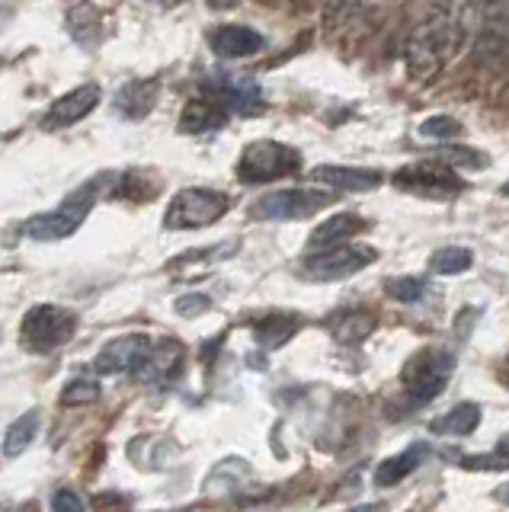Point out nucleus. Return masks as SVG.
Here are the masks:
<instances>
[{
	"mask_svg": "<svg viewBox=\"0 0 509 512\" xmlns=\"http://www.w3.org/2000/svg\"><path fill=\"white\" fill-rule=\"evenodd\" d=\"M455 375V356L445 349H420L407 359L401 368V391H404V404L401 416H410V410H420L445 391V384Z\"/></svg>",
	"mask_w": 509,
	"mask_h": 512,
	"instance_id": "1",
	"label": "nucleus"
},
{
	"mask_svg": "<svg viewBox=\"0 0 509 512\" xmlns=\"http://www.w3.org/2000/svg\"><path fill=\"white\" fill-rule=\"evenodd\" d=\"M301 167V154L289 144L279 141H253L244 148L241 160H237V176L247 186H260V183H273L289 176Z\"/></svg>",
	"mask_w": 509,
	"mask_h": 512,
	"instance_id": "2",
	"label": "nucleus"
},
{
	"mask_svg": "<svg viewBox=\"0 0 509 512\" xmlns=\"http://www.w3.org/2000/svg\"><path fill=\"white\" fill-rule=\"evenodd\" d=\"M228 196L218 189H183L177 199L170 202L164 224L170 231H196L209 228V224L221 221L228 215Z\"/></svg>",
	"mask_w": 509,
	"mask_h": 512,
	"instance_id": "3",
	"label": "nucleus"
},
{
	"mask_svg": "<svg viewBox=\"0 0 509 512\" xmlns=\"http://www.w3.org/2000/svg\"><path fill=\"white\" fill-rule=\"evenodd\" d=\"M93 202H97V186L77 189V192H71V196L55 208V212L29 218L23 224V234L33 237V240H65V237H71L87 221Z\"/></svg>",
	"mask_w": 509,
	"mask_h": 512,
	"instance_id": "4",
	"label": "nucleus"
},
{
	"mask_svg": "<svg viewBox=\"0 0 509 512\" xmlns=\"http://www.w3.org/2000/svg\"><path fill=\"white\" fill-rule=\"evenodd\" d=\"M77 330V317L68 308H55V304H36L23 317V346L29 352H52L58 346H65Z\"/></svg>",
	"mask_w": 509,
	"mask_h": 512,
	"instance_id": "5",
	"label": "nucleus"
},
{
	"mask_svg": "<svg viewBox=\"0 0 509 512\" xmlns=\"http://www.w3.org/2000/svg\"><path fill=\"white\" fill-rule=\"evenodd\" d=\"M394 186L404 192H413V196H423V199H455L465 192L461 176L436 157L401 167L394 173Z\"/></svg>",
	"mask_w": 509,
	"mask_h": 512,
	"instance_id": "6",
	"label": "nucleus"
},
{
	"mask_svg": "<svg viewBox=\"0 0 509 512\" xmlns=\"http://www.w3.org/2000/svg\"><path fill=\"white\" fill-rule=\"evenodd\" d=\"M333 202V192L327 189H279L266 192L263 199L250 205V218L257 221H298L314 212H321L324 205Z\"/></svg>",
	"mask_w": 509,
	"mask_h": 512,
	"instance_id": "7",
	"label": "nucleus"
},
{
	"mask_svg": "<svg viewBox=\"0 0 509 512\" xmlns=\"http://www.w3.org/2000/svg\"><path fill=\"white\" fill-rule=\"evenodd\" d=\"M375 250L372 247H353V244H337V247H324V253H314L305 260L301 272L314 282H333V279H349L362 272L369 263H375Z\"/></svg>",
	"mask_w": 509,
	"mask_h": 512,
	"instance_id": "8",
	"label": "nucleus"
},
{
	"mask_svg": "<svg viewBox=\"0 0 509 512\" xmlns=\"http://www.w3.org/2000/svg\"><path fill=\"white\" fill-rule=\"evenodd\" d=\"M186 362V349L177 340H161V346H148V352L135 362V378L151 388H167L170 381H177Z\"/></svg>",
	"mask_w": 509,
	"mask_h": 512,
	"instance_id": "9",
	"label": "nucleus"
},
{
	"mask_svg": "<svg viewBox=\"0 0 509 512\" xmlns=\"http://www.w3.org/2000/svg\"><path fill=\"white\" fill-rule=\"evenodd\" d=\"M205 90L215 93L225 106L244 112V116H257V112L266 109L263 90H260L257 80H250V77H231V74L209 77L205 80Z\"/></svg>",
	"mask_w": 509,
	"mask_h": 512,
	"instance_id": "10",
	"label": "nucleus"
},
{
	"mask_svg": "<svg viewBox=\"0 0 509 512\" xmlns=\"http://www.w3.org/2000/svg\"><path fill=\"white\" fill-rule=\"evenodd\" d=\"M148 336L145 333H132V336H119V340L106 343L97 359H93V368H97L100 375H119L125 368H132L141 356L148 352Z\"/></svg>",
	"mask_w": 509,
	"mask_h": 512,
	"instance_id": "11",
	"label": "nucleus"
},
{
	"mask_svg": "<svg viewBox=\"0 0 509 512\" xmlns=\"http://www.w3.org/2000/svg\"><path fill=\"white\" fill-rule=\"evenodd\" d=\"M97 103H100V87L97 84L77 87L68 96H61V100L52 103L49 116H45V128H68L74 122H81L84 116H90Z\"/></svg>",
	"mask_w": 509,
	"mask_h": 512,
	"instance_id": "12",
	"label": "nucleus"
},
{
	"mask_svg": "<svg viewBox=\"0 0 509 512\" xmlns=\"http://www.w3.org/2000/svg\"><path fill=\"white\" fill-rule=\"evenodd\" d=\"M314 183H324L333 189H349V192H372L381 186V173L372 167H314L311 170Z\"/></svg>",
	"mask_w": 509,
	"mask_h": 512,
	"instance_id": "13",
	"label": "nucleus"
},
{
	"mask_svg": "<svg viewBox=\"0 0 509 512\" xmlns=\"http://www.w3.org/2000/svg\"><path fill=\"white\" fill-rule=\"evenodd\" d=\"M209 45L221 58H250V55H257L266 42L260 32L250 26H218L209 36Z\"/></svg>",
	"mask_w": 509,
	"mask_h": 512,
	"instance_id": "14",
	"label": "nucleus"
},
{
	"mask_svg": "<svg viewBox=\"0 0 509 512\" xmlns=\"http://www.w3.org/2000/svg\"><path fill=\"white\" fill-rule=\"evenodd\" d=\"M157 96H161V84H157V80H132V84H125L119 90L116 109L125 119H145L154 109Z\"/></svg>",
	"mask_w": 509,
	"mask_h": 512,
	"instance_id": "15",
	"label": "nucleus"
},
{
	"mask_svg": "<svg viewBox=\"0 0 509 512\" xmlns=\"http://www.w3.org/2000/svg\"><path fill=\"white\" fill-rule=\"evenodd\" d=\"M426 455H429V448L423 445V442H417V445H410L407 452H401V455H394V458H385L375 468V484L378 487H394V484H401L404 477H410L413 471L420 468V464L426 461Z\"/></svg>",
	"mask_w": 509,
	"mask_h": 512,
	"instance_id": "16",
	"label": "nucleus"
},
{
	"mask_svg": "<svg viewBox=\"0 0 509 512\" xmlns=\"http://www.w3.org/2000/svg\"><path fill=\"white\" fill-rule=\"evenodd\" d=\"M301 320L298 314H289V311H273L266 314L263 320H257V327H253V336H257V343L266 346V349H279L282 343H289L292 336L301 330Z\"/></svg>",
	"mask_w": 509,
	"mask_h": 512,
	"instance_id": "17",
	"label": "nucleus"
},
{
	"mask_svg": "<svg viewBox=\"0 0 509 512\" xmlns=\"http://www.w3.org/2000/svg\"><path fill=\"white\" fill-rule=\"evenodd\" d=\"M228 125V112L215 106V103H189L180 116V132L183 135H205V132H218V128Z\"/></svg>",
	"mask_w": 509,
	"mask_h": 512,
	"instance_id": "18",
	"label": "nucleus"
},
{
	"mask_svg": "<svg viewBox=\"0 0 509 512\" xmlns=\"http://www.w3.org/2000/svg\"><path fill=\"white\" fill-rule=\"evenodd\" d=\"M68 29L71 36L81 42L84 48H97L103 39V23H100V13L90 0H77L68 13Z\"/></svg>",
	"mask_w": 509,
	"mask_h": 512,
	"instance_id": "19",
	"label": "nucleus"
},
{
	"mask_svg": "<svg viewBox=\"0 0 509 512\" xmlns=\"http://www.w3.org/2000/svg\"><path fill=\"white\" fill-rule=\"evenodd\" d=\"M365 228V218H359V215H333V218H327L321 228H317L314 234H311V250H324V247H337V244H343V240H349L353 234H359Z\"/></svg>",
	"mask_w": 509,
	"mask_h": 512,
	"instance_id": "20",
	"label": "nucleus"
},
{
	"mask_svg": "<svg viewBox=\"0 0 509 512\" xmlns=\"http://www.w3.org/2000/svg\"><path fill=\"white\" fill-rule=\"evenodd\" d=\"M481 423V407L477 404H458L449 413H442L439 420H433L436 436H471Z\"/></svg>",
	"mask_w": 509,
	"mask_h": 512,
	"instance_id": "21",
	"label": "nucleus"
},
{
	"mask_svg": "<svg viewBox=\"0 0 509 512\" xmlns=\"http://www.w3.org/2000/svg\"><path fill=\"white\" fill-rule=\"evenodd\" d=\"M36 432H39V413H23L20 420L7 429V436H4V455L7 458L23 455L26 448L33 445Z\"/></svg>",
	"mask_w": 509,
	"mask_h": 512,
	"instance_id": "22",
	"label": "nucleus"
},
{
	"mask_svg": "<svg viewBox=\"0 0 509 512\" xmlns=\"http://www.w3.org/2000/svg\"><path fill=\"white\" fill-rule=\"evenodd\" d=\"M471 266H474V253L468 247H442L429 260V269L436 276H458V272H468Z\"/></svg>",
	"mask_w": 509,
	"mask_h": 512,
	"instance_id": "23",
	"label": "nucleus"
},
{
	"mask_svg": "<svg viewBox=\"0 0 509 512\" xmlns=\"http://www.w3.org/2000/svg\"><path fill=\"white\" fill-rule=\"evenodd\" d=\"M372 327H375V317L369 311H349L343 317V324L333 327V336L343 340V343L346 340H365V336L372 333Z\"/></svg>",
	"mask_w": 509,
	"mask_h": 512,
	"instance_id": "24",
	"label": "nucleus"
},
{
	"mask_svg": "<svg viewBox=\"0 0 509 512\" xmlns=\"http://www.w3.org/2000/svg\"><path fill=\"white\" fill-rule=\"evenodd\" d=\"M93 400H100V384L90 378H74L61 391V404L65 407H81V404H93Z\"/></svg>",
	"mask_w": 509,
	"mask_h": 512,
	"instance_id": "25",
	"label": "nucleus"
},
{
	"mask_svg": "<svg viewBox=\"0 0 509 512\" xmlns=\"http://www.w3.org/2000/svg\"><path fill=\"white\" fill-rule=\"evenodd\" d=\"M433 157H436V160H442V164H449V167H474V170L490 167L487 154L471 151V148H445V151H436Z\"/></svg>",
	"mask_w": 509,
	"mask_h": 512,
	"instance_id": "26",
	"label": "nucleus"
},
{
	"mask_svg": "<svg viewBox=\"0 0 509 512\" xmlns=\"http://www.w3.org/2000/svg\"><path fill=\"white\" fill-rule=\"evenodd\" d=\"M420 135L423 138H433V141H452L461 135V122L452 116H433L420 125Z\"/></svg>",
	"mask_w": 509,
	"mask_h": 512,
	"instance_id": "27",
	"label": "nucleus"
},
{
	"mask_svg": "<svg viewBox=\"0 0 509 512\" xmlns=\"http://www.w3.org/2000/svg\"><path fill=\"white\" fill-rule=\"evenodd\" d=\"M385 292L394 298V301H404V304H410V301H417V298H423V292H426V285H423V279H413V276H404V279H388V285H385Z\"/></svg>",
	"mask_w": 509,
	"mask_h": 512,
	"instance_id": "28",
	"label": "nucleus"
},
{
	"mask_svg": "<svg viewBox=\"0 0 509 512\" xmlns=\"http://www.w3.org/2000/svg\"><path fill=\"white\" fill-rule=\"evenodd\" d=\"M209 295H183V298H177V311L183 314V317H196V314H202V311H209Z\"/></svg>",
	"mask_w": 509,
	"mask_h": 512,
	"instance_id": "29",
	"label": "nucleus"
},
{
	"mask_svg": "<svg viewBox=\"0 0 509 512\" xmlns=\"http://www.w3.org/2000/svg\"><path fill=\"white\" fill-rule=\"evenodd\" d=\"M84 506H87V500L84 496H77L74 490H58L55 500H52V509H58V512H81Z\"/></svg>",
	"mask_w": 509,
	"mask_h": 512,
	"instance_id": "30",
	"label": "nucleus"
},
{
	"mask_svg": "<svg viewBox=\"0 0 509 512\" xmlns=\"http://www.w3.org/2000/svg\"><path fill=\"white\" fill-rule=\"evenodd\" d=\"M212 7H234V0H209Z\"/></svg>",
	"mask_w": 509,
	"mask_h": 512,
	"instance_id": "31",
	"label": "nucleus"
},
{
	"mask_svg": "<svg viewBox=\"0 0 509 512\" xmlns=\"http://www.w3.org/2000/svg\"><path fill=\"white\" fill-rule=\"evenodd\" d=\"M500 500H503V503H506V506H509V484H506V487H503V490H500Z\"/></svg>",
	"mask_w": 509,
	"mask_h": 512,
	"instance_id": "32",
	"label": "nucleus"
},
{
	"mask_svg": "<svg viewBox=\"0 0 509 512\" xmlns=\"http://www.w3.org/2000/svg\"><path fill=\"white\" fill-rule=\"evenodd\" d=\"M4 20H7V13H4V10H0V26H4Z\"/></svg>",
	"mask_w": 509,
	"mask_h": 512,
	"instance_id": "33",
	"label": "nucleus"
},
{
	"mask_svg": "<svg viewBox=\"0 0 509 512\" xmlns=\"http://www.w3.org/2000/svg\"><path fill=\"white\" fill-rule=\"evenodd\" d=\"M503 192H506V196H509V183H506V186H503Z\"/></svg>",
	"mask_w": 509,
	"mask_h": 512,
	"instance_id": "34",
	"label": "nucleus"
}]
</instances>
